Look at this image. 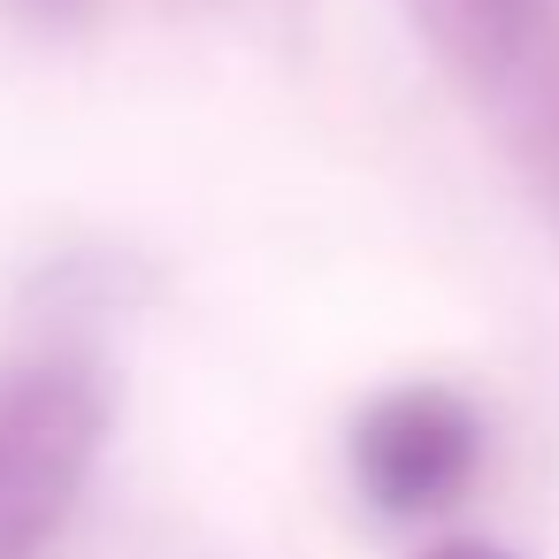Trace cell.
I'll return each instance as SVG.
<instances>
[{"label":"cell","instance_id":"obj_5","mask_svg":"<svg viewBox=\"0 0 559 559\" xmlns=\"http://www.w3.org/2000/svg\"><path fill=\"white\" fill-rule=\"evenodd\" d=\"M24 9H39V16H78V9H93V0H24Z\"/></svg>","mask_w":559,"mask_h":559},{"label":"cell","instance_id":"obj_3","mask_svg":"<svg viewBox=\"0 0 559 559\" xmlns=\"http://www.w3.org/2000/svg\"><path fill=\"white\" fill-rule=\"evenodd\" d=\"M521 169V185L536 192V207L559 223V9L528 32V47L475 93Z\"/></svg>","mask_w":559,"mask_h":559},{"label":"cell","instance_id":"obj_2","mask_svg":"<svg viewBox=\"0 0 559 559\" xmlns=\"http://www.w3.org/2000/svg\"><path fill=\"white\" fill-rule=\"evenodd\" d=\"M483 467V414L444 383L383 391L353 421V483L383 521L444 513Z\"/></svg>","mask_w":559,"mask_h":559},{"label":"cell","instance_id":"obj_4","mask_svg":"<svg viewBox=\"0 0 559 559\" xmlns=\"http://www.w3.org/2000/svg\"><path fill=\"white\" fill-rule=\"evenodd\" d=\"M421 559H513V551H498V544H483V536H452V544H437V551H421Z\"/></svg>","mask_w":559,"mask_h":559},{"label":"cell","instance_id":"obj_1","mask_svg":"<svg viewBox=\"0 0 559 559\" xmlns=\"http://www.w3.org/2000/svg\"><path fill=\"white\" fill-rule=\"evenodd\" d=\"M108 437V383L93 360L39 353L0 368V559H47L70 528Z\"/></svg>","mask_w":559,"mask_h":559}]
</instances>
